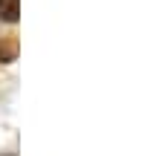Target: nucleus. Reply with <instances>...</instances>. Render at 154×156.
Wrapping results in <instances>:
<instances>
[{
	"label": "nucleus",
	"instance_id": "obj_2",
	"mask_svg": "<svg viewBox=\"0 0 154 156\" xmlns=\"http://www.w3.org/2000/svg\"><path fill=\"white\" fill-rule=\"evenodd\" d=\"M21 15V0H0V20L15 23Z\"/></svg>",
	"mask_w": 154,
	"mask_h": 156
},
{
	"label": "nucleus",
	"instance_id": "obj_1",
	"mask_svg": "<svg viewBox=\"0 0 154 156\" xmlns=\"http://www.w3.org/2000/svg\"><path fill=\"white\" fill-rule=\"evenodd\" d=\"M17 38L15 35H0V64H12L17 58Z\"/></svg>",
	"mask_w": 154,
	"mask_h": 156
}]
</instances>
